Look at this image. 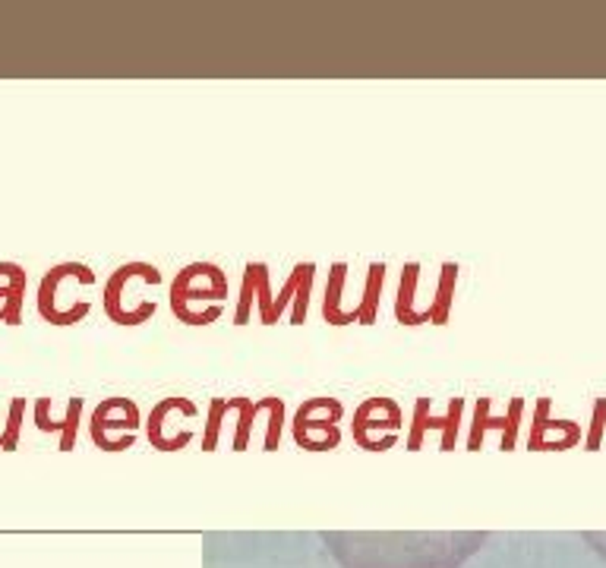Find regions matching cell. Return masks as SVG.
<instances>
[{"mask_svg": "<svg viewBox=\"0 0 606 568\" xmlns=\"http://www.w3.org/2000/svg\"><path fill=\"white\" fill-rule=\"evenodd\" d=\"M458 278H461V265L458 262H442L439 275H436V294L429 300V325L433 328H445L448 319H452V303H454V290H458Z\"/></svg>", "mask_w": 606, "mask_h": 568, "instance_id": "9a60e30c", "label": "cell"}, {"mask_svg": "<svg viewBox=\"0 0 606 568\" xmlns=\"http://www.w3.org/2000/svg\"><path fill=\"white\" fill-rule=\"evenodd\" d=\"M341 568H461L490 536L483 530H322Z\"/></svg>", "mask_w": 606, "mask_h": 568, "instance_id": "6da1fadb", "label": "cell"}, {"mask_svg": "<svg viewBox=\"0 0 606 568\" xmlns=\"http://www.w3.org/2000/svg\"><path fill=\"white\" fill-rule=\"evenodd\" d=\"M341 417H344V404L335 395H316L297 404L294 420H290V435H294L297 448L309 454H326L341 445Z\"/></svg>", "mask_w": 606, "mask_h": 568, "instance_id": "3957f363", "label": "cell"}, {"mask_svg": "<svg viewBox=\"0 0 606 568\" xmlns=\"http://www.w3.org/2000/svg\"><path fill=\"white\" fill-rule=\"evenodd\" d=\"M133 278L152 284V288H158V284L164 281V275L152 262H126V265H120V269L114 271L111 278H107V284H105V313H107V319L117 322V325H124V328L142 325V322H149L152 316H155V309H158L155 300H152L149 307H136V303L130 307V303H124V288L133 281Z\"/></svg>", "mask_w": 606, "mask_h": 568, "instance_id": "8992f818", "label": "cell"}, {"mask_svg": "<svg viewBox=\"0 0 606 568\" xmlns=\"http://www.w3.org/2000/svg\"><path fill=\"white\" fill-rule=\"evenodd\" d=\"M420 262H404L398 275V294H395V322L404 328L429 325V309H417V288H420Z\"/></svg>", "mask_w": 606, "mask_h": 568, "instance_id": "4fadbf2b", "label": "cell"}, {"mask_svg": "<svg viewBox=\"0 0 606 568\" xmlns=\"http://www.w3.org/2000/svg\"><path fill=\"white\" fill-rule=\"evenodd\" d=\"M231 284L221 265L199 259L183 265L170 281V313L189 328H206L225 316V300Z\"/></svg>", "mask_w": 606, "mask_h": 568, "instance_id": "7a4b0ae2", "label": "cell"}, {"mask_svg": "<svg viewBox=\"0 0 606 568\" xmlns=\"http://www.w3.org/2000/svg\"><path fill=\"white\" fill-rule=\"evenodd\" d=\"M385 275H389V265L382 259L366 265V281L363 290H360V300L354 303L357 307V325L360 328H372L379 319V303H382V290H385Z\"/></svg>", "mask_w": 606, "mask_h": 568, "instance_id": "2e32d148", "label": "cell"}, {"mask_svg": "<svg viewBox=\"0 0 606 568\" xmlns=\"http://www.w3.org/2000/svg\"><path fill=\"white\" fill-rule=\"evenodd\" d=\"M344 288H347V262L328 265L326 290H322V319L332 328L357 325V307H344Z\"/></svg>", "mask_w": 606, "mask_h": 568, "instance_id": "7c38bea8", "label": "cell"}, {"mask_svg": "<svg viewBox=\"0 0 606 568\" xmlns=\"http://www.w3.org/2000/svg\"><path fill=\"white\" fill-rule=\"evenodd\" d=\"M404 429V410L395 398L372 395L357 404L351 417V435L357 448L366 454H382L398 445V435Z\"/></svg>", "mask_w": 606, "mask_h": 568, "instance_id": "277c9868", "label": "cell"}, {"mask_svg": "<svg viewBox=\"0 0 606 568\" xmlns=\"http://www.w3.org/2000/svg\"><path fill=\"white\" fill-rule=\"evenodd\" d=\"M271 401H275V395H262V398H246V395H234L231 398V410L237 414V426H234V442L231 448L237 454H243L246 448H250V439H252V426H256V417L259 414H269Z\"/></svg>", "mask_w": 606, "mask_h": 568, "instance_id": "e0dca14e", "label": "cell"}, {"mask_svg": "<svg viewBox=\"0 0 606 568\" xmlns=\"http://www.w3.org/2000/svg\"><path fill=\"white\" fill-rule=\"evenodd\" d=\"M313 284H316V262H297L294 269H290V275L284 278V288L275 294L278 319H284V313L290 309V325L300 328L309 316Z\"/></svg>", "mask_w": 606, "mask_h": 568, "instance_id": "8fae6325", "label": "cell"}, {"mask_svg": "<svg viewBox=\"0 0 606 568\" xmlns=\"http://www.w3.org/2000/svg\"><path fill=\"white\" fill-rule=\"evenodd\" d=\"M581 423L574 420H556L553 417V398L540 395L534 401V417H530L528 429V452L546 454V452H568V448L581 445Z\"/></svg>", "mask_w": 606, "mask_h": 568, "instance_id": "30bf717a", "label": "cell"}, {"mask_svg": "<svg viewBox=\"0 0 606 568\" xmlns=\"http://www.w3.org/2000/svg\"><path fill=\"white\" fill-rule=\"evenodd\" d=\"M603 426H606V398H597L593 401V414H591V429L584 435V448L587 452H597L600 442H603Z\"/></svg>", "mask_w": 606, "mask_h": 568, "instance_id": "d6986e66", "label": "cell"}, {"mask_svg": "<svg viewBox=\"0 0 606 568\" xmlns=\"http://www.w3.org/2000/svg\"><path fill=\"white\" fill-rule=\"evenodd\" d=\"M142 426V417H139V408L133 398H107V401L98 404V410H95L92 417V429H98V433H117V429H124V433H133L136 435V429Z\"/></svg>", "mask_w": 606, "mask_h": 568, "instance_id": "5bb4252c", "label": "cell"}, {"mask_svg": "<svg viewBox=\"0 0 606 568\" xmlns=\"http://www.w3.org/2000/svg\"><path fill=\"white\" fill-rule=\"evenodd\" d=\"M464 398L454 395L448 398L445 410L442 414H433V398L420 395L414 401V417H410V429L404 435V448L410 454H417L427 442V433H439V452L448 454L458 448V435H461V420H464Z\"/></svg>", "mask_w": 606, "mask_h": 568, "instance_id": "5b68a950", "label": "cell"}, {"mask_svg": "<svg viewBox=\"0 0 606 568\" xmlns=\"http://www.w3.org/2000/svg\"><path fill=\"white\" fill-rule=\"evenodd\" d=\"M227 414H231V398H212V401H208L206 426H202V439H199V448L206 454H212L215 448H218L221 426H225V417Z\"/></svg>", "mask_w": 606, "mask_h": 568, "instance_id": "ac0fdd59", "label": "cell"}, {"mask_svg": "<svg viewBox=\"0 0 606 568\" xmlns=\"http://www.w3.org/2000/svg\"><path fill=\"white\" fill-rule=\"evenodd\" d=\"M521 417H524V398L515 395L509 398V408L505 414H492V398L480 395L473 401V414H471V426H467V452H480L483 448L486 433L496 429L499 433V448L502 452H515L518 448V429H521Z\"/></svg>", "mask_w": 606, "mask_h": 568, "instance_id": "52a82bcc", "label": "cell"}, {"mask_svg": "<svg viewBox=\"0 0 606 568\" xmlns=\"http://www.w3.org/2000/svg\"><path fill=\"white\" fill-rule=\"evenodd\" d=\"M252 309L259 313V322L265 328H275L278 313H275V294H271V275H269V265L252 259V262L243 265V278H240V297H237V307H234V325L243 328L250 325L252 319Z\"/></svg>", "mask_w": 606, "mask_h": 568, "instance_id": "ba28073f", "label": "cell"}, {"mask_svg": "<svg viewBox=\"0 0 606 568\" xmlns=\"http://www.w3.org/2000/svg\"><path fill=\"white\" fill-rule=\"evenodd\" d=\"M170 414H187L189 420H193V417H199V408H196L193 398L170 395V398H161V401L149 410V417H145V439H149V445L161 454L183 452V448L193 445V435H196L193 429H183V433L180 429H170L168 426Z\"/></svg>", "mask_w": 606, "mask_h": 568, "instance_id": "9c48e42d", "label": "cell"}]
</instances>
